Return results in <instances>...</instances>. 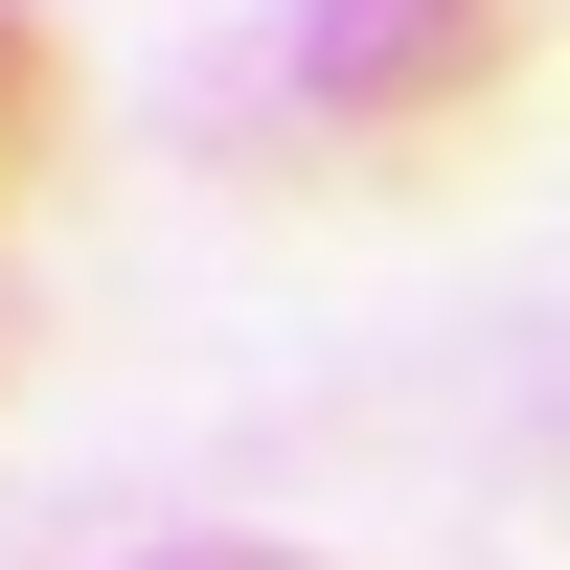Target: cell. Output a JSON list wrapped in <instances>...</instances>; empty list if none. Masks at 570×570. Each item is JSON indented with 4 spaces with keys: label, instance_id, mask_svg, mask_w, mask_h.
I'll return each instance as SVG.
<instances>
[{
    "label": "cell",
    "instance_id": "277c9868",
    "mask_svg": "<svg viewBox=\"0 0 570 570\" xmlns=\"http://www.w3.org/2000/svg\"><path fill=\"white\" fill-rule=\"evenodd\" d=\"M0 389H23V297H0Z\"/></svg>",
    "mask_w": 570,
    "mask_h": 570
},
{
    "label": "cell",
    "instance_id": "6da1fadb",
    "mask_svg": "<svg viewBox=\"0 0 570 570\" xmlns=\"http://www.w3.org/2000/svg\"><path fill=\"white\" fill-rule=\"evenodd\" d=\"M525 46H548V0H320L297 91L343 137H480L502 91H525Z\"/></svg>",
    "mask_w": 570,
    "mask_h": 570
},
{
    "label": "cell",
    "instance_id": "7a4b0ae2",
    "mask_svg": "<svg viewBox=\"0 0 570 570\" xmlns=\"http://www.w3.org/2000/svg\"><path fill=\"white\" fill-rule=\"evenodd\" d=\"M46 115H69V69H46V23H23V0H0V183L46 160Z\"/></svg>",
    "mask_w": 570,
    "mask_h": 570
},
{
    "label": "cell",
    "instance_id": "3957f363",
    "mask_svg": "<svg viewBox=\"0 0 570 570\" xmlns=\"http://www.w3.org/2000/svg\"><path fill=\"white\" fill-rule=\"evenodd\" d=\"M160 570H297V548H160Z\"/></svg>",
    "mask_w": 570,
    "mask_h": 570
}]
</instances>
